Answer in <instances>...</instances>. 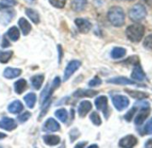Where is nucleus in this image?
<instances>
[{"instance_id":"nucleus-1","label":"nucleus","mask_w":152,"mask_h":148,"mask_svg":"<svg viewBox=\"0 0 152 148\" xmlns=\"http://www.w3.org/2000/svg\"><path fill=\"white\" fill-rule=\"evenodd\" d=\"M108 18L110 23L115 27H121L125 23L126 15L123 9L119 6H113L108 13Z\"/></svg>"},{"instance_id":"nucleus-2","label":"nucleus","mask_w":152,"mask_h":148,"mask_svg":"<svg viewBox=\"0 0 152 148\" xmlns=\"http://www.w3.org/2000/svg\"><path fill=\"white\" fill-rule=\"evenodd\" d=\"M145 28L141 23H134L130 25L126 31L127 38L132 42H139L144 36Z\"/></svg>"},{"instance_id":"nucleus-3","label":"nucleus","mask_w":152,"mask_h":148,"mask_svg":"<svg viewBox=\"0 0 152 148\" xmlns=\"http://www.w3.org/2000/svg\"><path fill=\"white\" fill-rule=\"evenodd\" d=\"M146 14H147L146 8L141 4H137L134 5L129 11V16L134 21H140L143 20Z\"/></svg>"},{"instance_id":"nucleus-4","label":"nucleus","mask_w":152,"mask_h":148,"mask_svg":"<svg viewBox=\"0 0 152 148\" xmlns=\"http://www.w3.org/2000/svg\"><path fill=\"white\" fill-rule=\"evenodd\" d=\"M60 84H61V80H60V78H59V77L54 78V80H53L52 85L50 86V88H49V86L47 85V86L45 88L44 91L42 92V94H41V103H44V102H45V101L50 100V97H51L52 94H53V91L60 86Z\"/></svg>"},{"instance_id":"nucleus-5","label":"nucleus","mask_w":152,"mask_h":148,"mask_svg":"<svg viewBox=\"0 0 152 148\" xmlns=\"http://www.w3.org/2000/svg\"><path fill=\"white\" fill-rule=\"evenodd\" d=\"M112 103L117 110L123 111L129 105V99L125 96L117 95L112 96Z\"/></svg>"},{"instance_id":"nucleus-6","label":"nucleus","mask_w":152,"mask_h":148,"mask_svg":"<svg viewBox=\"0 0 152 148\" xmlns=\"http://www.w3.org/2000/svg\"><path fill=\"white\" fill-rule=\"evenodd\" d=\"M80 65H81V63L77 60H73V61L69 62L64 71V74H63L64 81L68 80L74 74V72L80 67Z\"/></svg>"},{"instance_id":"nucleus-7","label":"nucleus","mask_w":152,"mask_h":148,"mask_svg":"<svg viewBox=\"0 0 152 148\" xmlns=\"http://www.w3.org/2000/svg\"><path fill=\"white\" fill-rule=\"evenodd\" d=\"M95 106L98 110L102 111L106 118L109 116V110H108V99L106 96H99L95 100Z\"/></svg>"},{"instance_id":"nucleus-8","label":"nucleus","mask_w":152,"mask_h":148,"mask_svg":"<svg viewBox=\"0 0 152 148\" xmlns=\"http://www.w3.org/2000/svg\"><path fill=\"white\" fill-rule=\"evenodd\" d=\"M61 129L60 124L53 119V118H49L47 119L44 125H43V131H50V132H55V131H59Z\"/></svg>"},{"instance_id":"nucleus-9","label":"nucleus","mask_w":152,"mask_h":148,"mask_svg":"<svg viewBox=\"0 0 152 148\" xmlns=\"http://www.w3.org/2000/svg\"><path fill=\"white\" fill-rule=\"evenodd\" d=\"M75 24L77 27V29H79L80 32L82 33H87L91 28H92V24L89 21L86 20V19H82V18H77L75 20Z\"/></svg>"},{"instance_id":"nucleus-10","label":"nucleus","mask_w":152,"mask_h":148,"mask_svg":"<svg viewBox=\"0 0 152 148\" xmlns=\"http://www.w3.org/2000/svg\"><path fill=\"white\" fill-rule=\"evenodd\" d=\"M150 113H151V109H150L149 106L142 107L139 111V113H138V114H137V116H136V118L134 120L135 124L136 125H142L145 121V120L148 118V116L150 115Z\"/></svg>"},{"instance_id":"nucleus-11","label":"nucleus","mask_w":152,"mask_h":148,"mask_svg":"<svg viewBox=\"0 0 152 148\" xmlns=\"http://www.w3.org/2000/svg\"><path fill=\"white\" fill-rule=\"evenodd\" d=\"M17 124L15 122V121L13 119L8 118V117H4L1 121H0V128L8 131H12L14 129H16Z\"/></svg>"},{"instance_id":"nucleus-12","label":"nucleus","mask_w":152,"mask_h":148,"mask_svg":"<svg viewBox=\"0 0 152 148\" xmlns=\"http://www.w3.org/2000/svg\"><path fill=\"white\" fill-rule=\"evenodd\" d=\"M138 140L134 136H126L125 138H123L120 141H119V147L124 148H131L134 147L136 144H137Z\"/></svg>"},{"instance_id":"nucleus-13","label":"nucleus","mask_w":152,"mask_h":148,"mask_svg":"<svg viewBox=\"0 0 152 148\" xmlns=\"http://www.w3.org/2000/svg\"><path fill=\"white\" fill-rule=\"evenodd\" d=\"M20 74H21V70L20 69H18V68H11V67L5 68L4 71V72H3L4 77L5 79H8V80L15 79V78L19 77Z\"/></svg>"},{"instance_id":"nucleus-14","label":"nucleus","mask_w":152,"mask_h":148,"mask_svg":"<svg viewBox=\"0 0 152 148\" xmlns=\"http://www.w3.org/2000/svg\"><path fill=\"white\" fill-rule=\"evenodd\" d=\"M92 109V104L89 101H82L78 105V114L80 117H85Z\"/></svg>"},{"instance_id":"nucleus-15","label":"nucleus","mask_w":152,"mask_h":148,"mask_svg":"<svg viewBox=\"0 0 152 148\" xmlns=\"http://www.w3.org/2000/svg\"><path fill=\"white\" fill-rule=\"evenodd\" d=\"M131 77L133 80H142L145 79V73L143 71V70L142 69V67L140 66V64H136L132 71V74H131Z\"/></svg>"},{"instance_id":"nucleus-16","label":"nucleus","mask_w":152,"mask_h":148,"mask_svg":"<svg viewBox=\"0 0 152 148\" xmlns=\"http://www.w3.org/2000/svg\"><path fill=\"white\" fill-rule=\"evenodd\" d=\"M108 83H112V84H117V85H137L134 81L130 80L127 78L125 77H118V78H113L110 79Z\"/></svg>"},{"instance_id":"nucleus-17","label":"nucleus","mask_w":152,"mask_h":148,"mask_svg":"<svg viewBox=\"0 0 152 148\" xmlns=\"http://www.w3.org/2000/svg\"><path fill=\"white\" fill-rule=\"evenodd\" d=\"M8 112L12 113V114H16L20 113L23 110V105L21 104L20 101L19 100H15L13 102H12L9 105H8Z\"/></svg>"},{"instance_id":"nucleus-18","label":"nucleus","mask_w":152,"mask_h":148,"mask_svg":"<svg viewBox=\"0 0 152 148\" xmlns=\"http://www.w3.org/2000/svg\"><path fill=\"white\" fill-rule=\"evenodd\" d=\"M18 24H19L20 29V30H21V32H22V34L24 36H27L30 32L31 25L25 18H20L19 21H18Z\"/></svg>"},{"instance_id":"nucleus-19","label":"nucleus","mask_w":152,"mask_h":148,"mask_svg":"<svg viewBox=\"0 0 152 148\" xmlns=\"http://www.w3.org/2000/svg\"><path fill=\"white\" fill-rule=\"evenodd\" d=\"M98 94V91L92 89H79L74 93V96L76 97H93Z\"/></svg>"},{"instance_id":"nucleus-20","label":"nucleus","mask_w":152,"mask_h":148,"mask_svg":"<svg viewBox=\"0 0 152 148\" xmlns=\"http://www.w3.org/2000/svg\"><path fill=\"white\" fill-rule=\"evenodd\" d=\"M44 79H45V77L43 74H37V75H34L33 77H31L30 82H31L32 87L37 90L40 89V88L42 87Z\"/></svg>"},{"instance_id":"nucleus-21","label":"nucleus","mask_w":152,"mask_h":148,"mask_svg":"<svg viewBox=\"0 0 152 148\" xmlns=\"http://www.w3.org/2000/svg\"><path fill=\"white\" fill-rule=\"evenodd\" d=\"M15 13L12 10H8L4 12L1 15H0V22L3 25H7L9 24V22L12 21V19L13 18Z\"/></svg>"},{"instance_id":"nucleus-22","label":"nucleus","mask_w":152,"mask_h":148,"mask_svg":"<svg viewBox=\"0 0 152 148\" xmlns=\"http://www.w3.org/2000/svg\"><path fill=\"white\" fill-rule=\"evenodd\" d=\"M43 140H44V142H45V145L51 146V147H53V146L58 145L60 143V141H61L60 137H58V136H53V135L44 136L43 137Z\"/></svg>"},{"instance_id":"nucleus-23","label":"nucleus","mask_w":152,"mask_h":148,"mask_svg":"<svg viewBox=\"0 0 152 148\" xmlns=\"http://www.w3.org/2000/svg\"><path fill=\"white\" fill-rule=\"evenodd\" d=\"M27 88V81L24 79H20L14 83V91L16 94H22Z\"/></svg>"},{"instance_id":"nucleus-24","label":"nucleus","mask_w":152,"mask_h":148,"mask_svg":"<svg viewBox=\"0 0 152 148\" xmlns=\"http://www.w3.org/2000/svg\"><path fill=\"white\" fill-rule=\"evenodd\" d=\"M24 102L26 103L27 106L29 108V109H32L34 108L35 106V104H36V101H37V96H36V94L34 93H28L25 96H24Z\"/></svg>"},{"instance_id":"nucleus-25","label":"nucleus","mask_w":152,"mask_h":148,"mask_svg":"<svg viewBox=\"0 0 152 148\" xmlns=\"http://www.w3.org/2000/svg\"><path fill=\"white\" fill-rule=\"evenodd\" d=\"M87 4V0H73L71 7L76 12H81L85 9Z\"/></svg>"},{"instance_id":"nucleus-26","label":"nucleus","mask_w":152,"mask_h":148,"mask_svg":"<svg viewBox=\"0 0 152 148\" xmlns=\"http://www.w3.org/2000/svg\"><path fill=\"white\" fill-rule=\"evenodd\" d=\"M27 16L36 24H37L39 21H40V18H39V14L33 9L31 8H27L26 11H25Z\"/></svg>"},{"instance_id":"nucleus-27","label":"nucleus","mask_w":152,"mask_h":148,"mask_svg":"<svg viewBox=\"0 0 152 148\" xmlns=\"http://www.w3.org/2000/svg\"><path fill=\"white\" fill-rule=\"evenodd\" d=\"M126 50L123 47H115L112 49L111 51V57L113 59H119L122 58L126 55Z\"/></svg>"},{"instance_id":"nucleus-28","label":"nucleus","mask_w":152,"mask_h":148,"mask_svg":"<svg viewBox=\"0 0 152 148\" xmlns=\"http://www.w3.org/2000/svg\"><path fill=\"white\" fill-rule=\"evenodd\" d=\"M7 36L8 38L12 40V41H17L20 38V30L18 29L17 27L13 26V27H11L8 31H7Z\"/></svg>"},{"instance_id":"nucleus-29","label":"nucleus","mask_w":152,"mask_h":148,"mask_svg":"<svg viewBox=\"0 0 152 148\" xmlns=\"http://www.w3.org/2000/svg\"><path fill=\"white\" fill-rule=\"evenodd\" d=\"M55 116L61 121V122H66L68 120V112L66 111V109H59L57 110L55 113Z\"/></svg>"},{"instance_id":"nucleus-30","label":"nucleus","mask_w":152,"mask_h":148,"mask_svg":"<svg viewBox=\"0 0 152 148\" xmlns=\"http://www.w3.org/2000/svg\"><path fill=\"white\" fill-rule=\"evenodd\" d=\"M12 51H0V63H6L12 56Z\"/></svg>"},{"instance_id":"nucleus-31","label":"nucleus","mask_w":152,"mask_h":148,"mask_svg":"<svg viewBox=\"0 0 152 148\" xmlns=\"http://www.w3.org/2000/svg\"><path fill=\"white\" fill-rule=\"evenodd\" d=\"M16 4H17V2L15 0H1L0 1V10L12 7Z\"/></svg>"},{"instance_id":"nucleus-32","label":"nucleus","mask_w":152,"mask_h":148,"mask_svg":"<svg viewBox=\"0 0 152 148\" xmlns=\"http://www.w3.org/2000/svg\"><path fill=\"white\" fill-rule=\"evenodd\" d=\"M90 120H91V121H92L94 125H96V126H100V125L102 124V119H101L100 115H99L96 112H94L93 113H91V115H90Z\"/></svg>"},{"instance_id":"nucleus-33","label":"nucleus","mask_w":152,"mask_h":148,"mask_svg":"<svg viewBox=\"0 0 152 148\" xmlns=\"http://www.w3.org/2000/svg\"><path fill=\"white\" fill-rule=\"evenodd\" d=\"M127 93L130 94L131 96L134 97V98H137V99H142V98H145L148 96L147 94L145 93H142V92H139V91H130V90H126Z\"/></svg>"},{"instance_id":"nucleus-34","label":"nucleus","mask_w":152,"mask_h":148,"mask_svg":"<svg viewBox=\"0 0 152 148\" xmlns=\"http://www.w3.org/2000/svg\"><path fill=\"white\" fill-rule=\"evenodd\" d=\"M67 0H49L50 4L56 8H63L66 4Z\"/></svg>"},{"instance_id":"nucleus-35","label":"nucleus","mask_w":152,"mask_h":148,"mask_svg":"<svg viewBox=\"0 0 152 148\" xmlns=\"http://www.w3.org/2000/svg\"><path fill=\"white\" fill-rule=\"evenodd\" d=\"M30 113H28V112H25V113H23L22 114H20V115H19L18 116V121L20 122V123H23V122H26L29 118H30Z\"/></svg>"},{"instance_id":"nucleus-36","label":"nucleus","mask_w":152,"mask_h":148,"mask_svg":"<svg viewBox=\"0 0 152 148\" xmlns=\"http://www.w3.org/2000/svg\"><path fill=\"white\" fill-rule=\"evenodd\" d=\"M143 45H144V47L145 48H147L148 50L152 51V35H149L145 38V40L143 42Z\"/></svg>"},{"instance_id":"nucleus-37","label":"nucleus","mask_w":152,"mask_h":148,"mask_svg":"<svg viewBox=\"0 0 152 148\" xmlns=\"http://www.w3.org/2000/svg\"><path fill=\"white\" fill-rule=\"evenodd\" d=\"M144 133L147 135H152V119H151L144 127Z\"/></svg>"},{"instance_id":"nucleus-38","label":"nucleus","mask_w":152,"mask_h":148,"mask_svg":"<svg viewBox=\"0 0 152 148\" xmlns=\"http://www.w3.org/2000/svg\"><path fill=\"white\" fill-rule=\"evenodd\" d=\"M102 84V80L99 78V77H95V78H94L92 80H90V82L88 83V85L90 86V87H97V86H99V85H101Z\"/></svg>"},{"instance_id":"nucleus-39","label":"nucleus","mask_w":152,"mask_h":148,"mask_svg":"<svg viewBox=\"0 0 152 148\" xmlns=\"http://www.w3.org/2000/svg\"><path fill=\"white\" fill-rule=\"evenodd\" d=\"M135 107H134L132 110H130L126 115H125V119L127 121H130L131 120H132V117L134 116V113H135Z\"/></svg>"},{"instance_id":"nucleus-40","label":"nucleus","mask_w":152,"mask_h":148,"mask_svg":"<svg viewBox=\"0 0 152 148\" xmlns=\"http://www.w3.org/2000/svg\"><path fill=\"white\" fill-rule=\"evenodd\" d=\"M1 46H2V47H4V48L10 46V43H9V41L6 39V38H5V37H4V38H3V41H2V43H1Z\"/></svg>"},{"instance_id":"nucleus-41","label":"nucleus","mask_w":152,"mask_h":148,"mask_svg":"<svg viewBox=\"0 0 152 148\" xmlns=\"http://www.w3.org/2000/svg\"><path fill=\"white\" fill-rule=\"evenodd\" d=\"M145 147L152 148V139H149L146 143H145Z\"/></svg>"},{"instance_id":"nucleus-42","label":"nucleus","mask_w":152,"mask_h":148,"mask_svg":"<svg viewBox=\"0 0 152 148\" xmlns=\"http://www.w3.org/2000/svg\"><path fill=\"white\" fill-rule=\"evenodd\" d=\"M58 49H59V54H60L59 60H60V62H61V54H62V48H61V46H58Z\"/></svg>"},{"instance_id":"nucleus-43","label":"nucleus","mask_w":152,"mask_h":148,"mask_svg":"<svg viewBox=\"0 0 152 148\" xmlns=\"http://www.w3.org/2000/svg\"><path fill=\"white\" fill-rule=\"evenodd\" d=\"M6 138V134L0 132V139H3V138Z\"/></svg>"},{"instance_id":"nucleus-44","label":"nucleus","mask_w":152,"mask_h":148,"mask_svg":"<svg viewBox=\"0 0 152 148\" xmlns=\"http://www.w3.org/2000/svg\"><path fill=\"white\" fill-rule=\"evenodd\" d=\"M86 143L84 142V143H79V144H77V146H76V147H84V145H85Z\"/></svg>"},{"instance_id":"nucleus-45","label":"nucleus","mask_w":152,"mask_h":148,"mask_svg":"<svg viewBox=\"0 0 152 148\" xmlns=\"http://www.w3.org/2000/svg\"><path fill=\"white\" fill-rule=\"evenodd\" d=\"M89 147H90V148H91V147H97V146H96V145H94V146H90Z\"/></svg>"},{"instance_id":"nucleus-46","label":"nucleus","mask_w":152,"mask_h":148,"mask_svg":"<svg viewBox=\"0 0 152 148\" xmlns=\"http://www.w3.org/2000/svg\"><path fill=\"white\" fill-rule=\"evenodd\" d=\"M27 1H28V2H29V3H32V2H33V1H34V0H27Z\"/></svg>"}]
</instances>
